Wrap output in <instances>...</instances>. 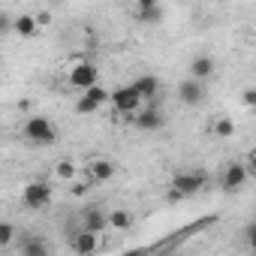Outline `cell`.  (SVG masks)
I'll return each mask as SVG.
<instances>
[{"mask_svg":"<svg viewBox=\"0 0 256 256\" xmlns=\"http://www.w3.org/2000/svg\"><path fill=\"white\" fill-rule=\"evenodd\" d=\"M54 4H64V0H54Z\"/></svg>","mask_w":256,"mask_h":256,"instance_id":"obj_27","label":"cell"},{"mask_svg":"<svg viewBox=\"0 0 256 256\" xmlns=\"http://www.w3.org/2000/svg\"><path fill=\"white\" fill-rule=\"evenodd\" d=\"M34 18H36L40 28H48V24H52V12H40V16H34Z\"/></svg>","mask_w":256,"mask_h":256,"instance_id":"obj_25","label":"cell"},{"mask_svg":"<svg viewBox=\"0 0 256 256\" xmlns=\"http://www.w3.org/2000/svg\"><path fill=\"white\" fill-rule=\"evenodd\" d=\"M108 102L114 106V112H120V114H133L136 108H142V96H139V90L133 88V84H124V88H118V90H112L108 94Z\"/></svg>","mask_w":256,"mask_h":256,"instance_id":"obj_3","label":"cell"},{"mask_svg":"<svg viewBox=\"0 0 256 256\" xmlns=\"http://www.w3.org/2000/svg\"><path fill=\"white\" fill-rule=\"evenodd\" d=\"M163 124H166V120H163V114H160L157 106H151V108H136V112H133V126H136V130L151 133V130H160Z\"/></svg>","mask_w":256,"mask_h":256,"instance_id":"obj_6","label":"cell"},{"mask_svg":"<svg viewBox=\"0 0 256 256\" xmlns=\"http://www.w3.org/2000/svg\"><path fill=\"white\" fill-rule=\"evenodd\" d=\"M54 178L64 181V184L76 181V163H72V160H60V163L54 166Z\"/></svg>","mask_w":256,"mask_h":256,"instance_id":"obj_18","label":"cell"},{"mask_svg":"<svg viewBox=\"0 0 256 256\" xmlns=\"http://www.w3.org/2000/svg\"><path fill=\"white\" fill-rule=\"evenodd\" d=\"M247 166L244 163H229L226 166V172H223V178H220V184H223V190L226 193H235V190H241L244 184H247Z\"/></svg>","mask_w":256,"mask_h":256,"instance_id":"obj_7","label":"cell"},{"mask_svg":"<svg viewBox=\"0 0 256 256\" xmlns=\"http://www.w3.org/2000/svg\"><path fill=\"white\" fill-rule=\"evenodd\" d=\"M16 226L12 223H6V220H0V247H10L12 241H16Z\"/></svg>","mask_w":256,"mask_h":256,"instance_id":"obj_20","label":"cell"},{"mask_svg":"<svg viewBox=\"0 0 256 256\" xmlns=\"http://www.w3.org/2000/svg\"><path fill=\"white\" fill-rule=\"evenodd\" d=\"M154 4H160V0H136V10H142V6H154Z\"/></svg>","mask_w":256,"mask_h":256,"instance_id":"obj_26","label":"cell"},{"mask_svg":"<svg viewBox=\"0 0 256 256\" xmlns=\"http://www.w3.org/2000/svg\"><path fill=\"white\" fill-rule=\"evenodd\" d=\"M106 220H108V226L118 229V232H124V229L133 226V214L124 211V208H112V214H106Z\"/></svg>","mask_w":256,"mask_h":256,"instance_id":"obj_15","label":"cell"},{"mask_svg":"<svg viewBox=\"0 0 256 256\" xmlns=\"http://www.w3.org/2000/svg\"><path fill=\"white\" fill-rule=\"evenodd\" d=\"M178 96H181L184 106H199L205 100V88H202L199 78H187V82L178 84Z\"/></svg>","mask_w":256,"mask_h":256,"instance_id":"obj_10","label":"cell"},{"mask_svg":"<svg viewBox=\"0 0 256 256\" xmlns=\"http://www.w3.org/2000/svg\"><path fill=\"white\" fill-rule=\"evenodd\" d=\"M136 22H142V24H160V22H163V6L154 4V6L136 10Z\"/></svg>","mask_w":256,"mask_h":256,"instance_id":"obj_17","label":"cell"},{"mask_svg":"<svg viewBox=\"0 0 256 256\" xmlns=\"http://www.w3.org/2000/svg\"><path fill=\"white\" fill-rule=\"evenodd\" d=\"M133 88L139 90V96H142V100H154V96H157V90H160V82H157L154 76H139V78L133 82Z\"/></svg>","mask_w":256,"mask_h":256,"instance_id":"obj_14","label":"cell"},{"mask_svg":"<svg viewBox=\"0 0 256 256\" xmlns=\"http://www.w3.org/2000/svg\"><path fill=\"white\" fill-rule=\"evenodd\" d=\"M114 172H118V169H114V163H112L108 157H94L90 166H88V175H90L94 184H106V181H112Z\"/></svg>","mask_w":256,"mask_h":256,"instance_id":"obj_9","label":"cell"},{"mask_svg":"<svg viewBox=\"0 0 256 256\" xmlns=\"http://www.w3.org/2000/svg\"><path fill=\"white\" fill-rule=\"evenodd\" d=\"M235 133V124H232V118H220L217 124H214V136H220V139H229Z\"/></svg>","mask_w":256,"mask_h":256,"instance_id":"obj_21","label":"cell"},{"mask_svg":"<svg viewBox=\"0 0 256 256\" xmlns=\"http://www.w3.org/2000/svg\"><path fill=\"white\" fill-rule=\"evenodd\" d=\"M190 72H193V78H199V82H208V78L214 76V60H211L208 54H199V58H193V64H190Z\"/></svg>","mask_w":256,"mask_h":256,"instance_id":"obj_13","label":"cell"},{"mask_svg":"<svg viewBox=\"0 0 256 256\" xmlns=\"http://www.w3.org/2000/svg\"><path fill=\"white\" fill-rule=\"evenodd\" d=\"M18 253H22V256H46V253H48V244H46L42 238H34V235H30V238L22 241Z\"/></svg>","mask_w":256,"mask_h":256,"instance_id":"obj_16","label":"cell"},{"mask_svg":"<svg viewBox=\"0 0 256 256\" xmlns=\"http://www.w3.org/2000/svg\"><path fill=\"white\" fill-rule=\"evenodd\" d=\"M82 229H90V232H106V229H108L106 211H100L96 205L84 208V214H82Z\"/></svg>","mask_w":256,"mask_h":256,"instance_id":"obj_11","label":"cell"},{"mask_svg":"<svg viewBox=\"0 0 256 256\" xmlns=\"http://www.w3.org/2000/svg\"><path fill=\"white\" fill-rule=\"evenodd\" d=\"M96 108H100V102H96V100H90L88 94H82V96H78V102H76V114H94Z\"/></svg>","mask_w":256,"mask_h":256,"instance_id":"obj_19","label":"cell"},{"mask_svg":"<svg viewBox=\"0 0 256 256\" xmlns=\"http://www.w3.org/2000/svg\"><path fill=\"white\" fill-rule=\"evenodd\" d=\"M66 82H70L72 88H78V90H88L90 84H96V82H100V72H96V66H94L90 60H78V64L70 70Z\"/></svg>","mask_w":256,"mask_h":256,"instance_id":"obj_5","label":"cell"},{"mask_svg":"<svg viewBox=\"0 0 256 256\" xmlns=\"http://www.w3.org/2000/svg\"><path fill=\"white\" fill-rule=\"evenodd\" d=\"M241 100H244V106H247V108H253V106H256V90H253V88H247V90L241 94Z\"/></svg>","mask_w":256,"mask_h":256,"instance_id":"obj_24","label":"cell"},{"mask_svg":"<svg viewBox=\"0 0 256 256\" xmlns=\"http://www.w3.org/2000/svg\"><path fill=\"white\" fill-rule=\"evenodd\" d=\"M12 34V16L10 12H0V36Z\"/></svg>","mask_w":256,"mask_h":256,"instance_id":"obj_23","label":"cell"},{"mask_svg":"<svg viewBox=\"0 0 256 256\" xmlns=\"http://www.w3.org/2000/svg\"><path fill=\"white\" fill-rule=\"evenodd\" d=\"M24 139H28L30 145H54L58 130H54V124H52L48 118L34 114V118H28V124H24Z\"/></svg>","mask_w":256,"mask_h":256,"instance_id":"obj_1","label":"cell"},{"mask_svg":"<svg viewBox=\"0 0 256 256\" xmlns=\"http://www.w3.org/2000/svg\"><path fill=\"white\" fill-rule=\"evenodd\" d=\"M22 202H24L28 211H42V208H48V202H52V187L42 184V181H30V184H24V190H22Z\"/></svg>","mask_w":256,"mask_h":256,"instance_id":"obj_4","label":"cell"},{"mask_svg":"<svg viewBox=\"0 0 256 256\" xmlns=\"http://www.w3.org/2000/svg\"><path fill=\"white\" fill-rule=\"evenodd\" d=\"M12 30H16L18 36H24V40H30V36H36V30H40V24H36V18H34L30 12H22V16H16V18H12Z\"/></svg>","mask_w":256,"mask_h":256,"instance_id":"obj_12","label":"cell"},{"mask_svg":"<svg viewBox=\"0 0 256 256\" xmlns=\"http://www.w3.org/2000/svg\"><path fill=\"white\" fill-rule=\"evenodd\" d=\"M202 187H205V175H202V172H181V175H175L172 184H169V199H172V202H181V199L199 193Z\"/></svg>","mask_w":256,"mask_h":256,"instance_id":"obj_2","label":"cell"},{"mask_svg":"<svg viewBox=\"0 0 256 256\" xmlns=\"http://www.w3.org/2000/svg\"><path fill=\"white\" fill-rule=\"evenodd\" d=\"M82 94H88V96H90V100H96L100 106H106V102H108V90H106V88H100V82H96V84H90V88H88V90H82Z\"/></svg>","mask_w":256,"mask_h":256,"instance_id":"obj_22","label":"cell"},{"mask_svg":"<svg viewBox=\"0 0 256 256\" xmlns=\"http://www.w3.org/2000/svg\"><path fill=\"white\" fill-rule=\"evenodd\" d=\"M96 247H100V232H90V229L72 232V250L78 256H90V253H96Z\"/></svg>","mask_w":256,"mask_h":256,"instance_id":"obj_8","label":"cell"}]
</instances>
